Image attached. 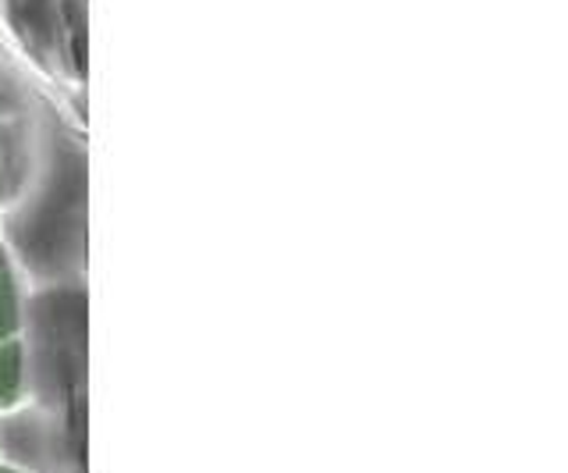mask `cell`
<instances>
[{"label":"cell","mask_w":568,"mask_h":473,"mask_svg":"<svg viewBox=\"0 0 568 473\" xmlns=\"http://www.w3.org/2000/svg\"><path fill=\"white\" fill-rule=\"evenodd\" d=\"M29 399V371L26 349L14 339L0 342V413L18 410Z\"/></svg>","instance_id":"cell-1"},{"label":"cell","mask_w":568,"mask_h":473,"mask_svg":"<svg viewBox=\"0 0 568 473\" xmlns=\"http://www.w3.org/2000/svg\"><path fill=\"white\" fill-rule=\"evenodd\" d=\"M0 473H18V470H4V466H0Z\"/></svg>","instance_id":"cell-2"}]
</instances>
